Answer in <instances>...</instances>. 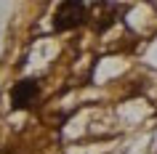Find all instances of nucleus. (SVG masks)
Here are the masks:
<instances>
[{"label":"nucleus","instance_id":"f03ea898","mask_svg":"<svg viewBox=\"0 0 157 154\" xmlns=\"http://www.w3.org/2000/svg\"><path fill=\"white\" fill-rule=\"evenodd\" d=\"M37 93H40L37 80H19L16 85L11 88V106H13V109H27V106L35 104Z\"/></svg>","mask_w":157,"mask_h":154},{"label":"nucleus","instance_id":"f257e3e1","mask_svg":"<svg viewBox=\"0 0 157 154\" xmlns=\"http://www.w3.org/2000/svg\"><path fill=\"white\" fill-rule=\"evenodd\" d=\"M85 19H88V6L80 3V0H67L53 13V29L56 32H67V29L80 27Z\"/></svg>","mask_w":157,"mask_h":154}]
</instances>
